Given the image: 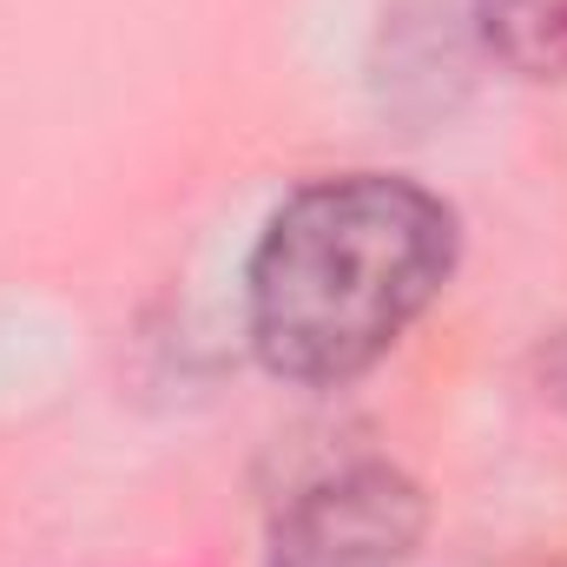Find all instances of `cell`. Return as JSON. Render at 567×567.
Wrapping results in <instances>:
<instances>
[{"instance_id": "3", "label": "cell", "mask_w": 567, "mask_h": 567, "mask_svg": "<svg viewBox=\"0 0 567 567\" xmlns=\"http://www.w3.org/2000/svg\"><path fill=\"white\" fill-rule=\"evenodd\" d=\"M488 53L522 80H567V0H475Z\"/></svg>"}, {"instance_id": "1", "label": "cell", "mask_w": 567, "mask_h": 567, "mask_svg": "<svg viewBox=\"0 0 567 567\" xmlns=\"http://www.w3.org/2000/svg\"><path fill=\"white\" fill-rule=\"evenodd\" d=\"M449 271L455 218L442 198L390 172L317 178L251 251V343L290 383H343L423 317Z\"/></svg>"}, {"instance_id": "2", "label": "cell", "mask_w": 567, "mask_h": 567, "mask_svg": "<svg viewBox=\"0 0 567 567\" xmlns=\"http://www.w3.org/2000/svg\"><path fill=\"white\" fill-rule=\"evenodd\" d=\"M423 542V488L383 462L303 488L278 522L271 567H403Z\"/></svg>"}, {"instance_id": "4", "label": "cell", "mask_w": 567, "mask_h": 567, "mask_svg": "<svg viewBox=\"0 0 567 567\" xmlns=\"http://www.w3.org/2000/svg\"><path fill=\"white\" fill-rule=\"evenodd\" d=\"M542 383H548V396L567 410V337H555V343L542 350Z\"/></svg>"}]
</instances>
